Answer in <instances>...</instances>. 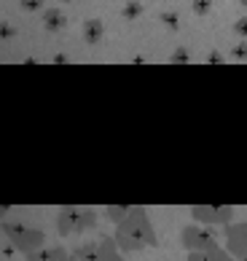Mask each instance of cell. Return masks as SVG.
<instances>
[{"instance_id":"cell-8","label":"cell","mask_w":247,"mask_h":261,"mask_svg":"<svg viewBox=\"0 0 247 261\" xmlns=\"http://www.w3.org/2000/svg\"><path fill=\"white\" fill-rule=\"evenodd\" d=\"M70 250H65L62 245H54V248H38L33 253H27V261H68Z\"/></svg>"},{"instance_id":"cell-9","label":"cell","mask_w":247,"mask_h":261,"mask_svg":"<svg viewBox=\"0 0 247 261\" xmlns=\"http://www.w3.org/2000/svg\"><path fill=\"white\" fill-rule=\"evenodd\" d=\"M70 253L78 258V261H102V256H100V243H83V245H78L75 250H70Z\"/></svg>"},{"instance_id":"cell-3","label":"cell","mask_w":247,"mask_h":261,"mask_svg":"<svg viewBox=\"0 0 247 261\" xmlns=\"http://www.w3.org/2000/svg\"><path fill=\"white\" fill-rule=\"evenodd\" d=\"M94 224H97V213L89 207H62L59 216H56V231L62 237L81 234V231L91 229Z\"/></svg>"},{"instance_id":"cell-18","label":"cell","mask_w":247,"mask_h":261,"mask_svg":"<svg viewBox=\"0 0 247 261\" xmlns=\"http://www.w3.org/2000/svg\"><path fill=\"white\" fill-rule=\"evenodd\" d=\"M172 62H188V54H186V49H177V54L172 57Z\"/></svg>"},{"instance_id":"cell-14","label":"cell","mask_w":247,"mask_h":261,"mask_svg":"<svg viewBox=\"0 0 247 261\" xmlns=\"http://www.w3.org/2000/svg\"><path fill=\"white\" fill-rule=\"evenodd\" d=\"M194 8H196V14H207V8H210V0H194Z\"/></svg>"},{"instance_id":"cell-20","label":"cell","mask_w":247,"mask_h":261,"mask_svg":"<svg viewBox=\"0 0 247 261\" xmlns=\"http://www.w3.org/2000/svg\"><path fill=\"white\" fill-rule=\"evenodd\" d=\"M8 35H14V27H8V24H0V38H8Z\"/></svg>"},{"instance_id":"cell-15","label":"cell","mask_w":247,"mask_h":261,"mask_svg":"<svg viewBox=\"0 0 247 261\" xmlns=\"http://www.w3.org/2000/svg\"><path fill=\"white\" fill-rule=\"evenodd\" d=\"M234 57H236V60H247V43H239V46H236V49H234Z\"/></svg>"},{"instance_id":"cell-11","label":"cell","mask_w":247,"mask_h":261,"mask_svg":"<svg viewBox=\"0 0 247 261\" xmlns=\"http://www.w3.org/2000/svg\"><path fill=\"white\" fill-rule=\"evenodd\" d=\"M83 38H86V43H97L102 38V24L97 22V19H89L86 27H83Z\"/></svg>"},{"instance_id":"cell-5","label":"cell","mask_w":247,"mask_h":261,"mask_svg":"<svg viewBox=\"0 0 247 261\" xmlns=\"http://www.w3.org/2000/svg\"><path fill=\"white\" fill-rule=\"evenodd\" d=\"M191 216L202 226H229L234 218V207H229V205H196V207H191Z\"/></svg>"},{"instance_id":"cell-22","label":"cell","mask_w":247,"mask_h":261,"mask_svg":"<svg viewBox=\"0 0 247 261\" xmlns=\"http://www.w3.org/2000/svg\"><path fill=\"white\" fill-rule=\"evenodd\" d=\"M242 3H247V0H242Z\"/></svg>"},{"instance_id":"cell-17","label":"cell","mask_w":247,"mask_h":261,"mask_svg":"<svg viewBox=\"0 0 247 261\" xmlns=\"http://www.w3.org/2000/svg\"><path fill=\"white\" fill-rule=\"evenodd\" d=\"M236 33H239L242 38H247V19H239V22H236Z\"/></svg>"},{"instance_id":"cell-2","label":"cell","mask_w":247,"mask_h":261,"mask_svg":"<svg viewBox=\"0 0 247 261\" xmlns=\"http://www.w3.org/2000/svg\"><path fill=\"white\" fill-rule=\"evenodd\" d=\"M3 231H6L8 243L14 245V250H19V253H24V256L46 245V234H43V231H41V229L27 226V224H16V221H3Z\"/></svg>"},{"instance_id":"cell-10","label":"cell","mask_w":247,"mask_h":261,"mask_svg":"<svg viewBox=\"0 0 247 261\" xmlns=\"http://www.w3.org/2000/svg\"><path fill=\"white\" fill-rule=\"evenodd\" d=\"M100 256H102V261H123L113 237H100Z\"/></svg>"},{"instance_id":"cell-12","label":"cell","mask_w":247,"mask_h":261,"mask_svg":"<svg viewBox=\"0 0 247 261\" xmlns=\"http://www.w3.org/2000/svg\"><path fill=\"white\" fill-rule=\"evenodd\" d=\"M127 213H129L127 205H108L105 207V216L110 218V224H121V221L127 218Z\"/></svg>"},{"instance_id":"cell-16","label":"cell","mask_w":247,"mask_h":261,"mask_svg":"<svg viewBox=\"0 0 247 261\" xmlns=\"http://www.w3.org/2000/svg\"><path fill=\"white\" fill-rule=\"evenodd\" d=\"M123 14H127V19H135V16L140 14V6L132 3V6H127V11H123Z\"/></svg>"},{"instance_id":"cell-1","label":"cell","mask_w":247,"mask_h":261,"mask_svg":"<svg viewBox=\"0 0 247 261\" xmlns=\"http://www.w3.org/2000/svg\"><path fill=\"white\" fill-rule=\"evenodd\" d=\"M113 240H116L118 250H123V253H132V250H140V248H156L159 243L145 207H129L127 218L121 224H116Z\"/></svg>"},{"instance_id":"cell-6","label":"cell","mask_w":247,"mask_h":261,"mask_svg":"<svg viewBox=\"0 0 247 261\" xmlns=\"http://www.w3.org/2000/svg\"><path fill=\"white\" fill-rule=\"evenodd\" d=\"M226 250L234 256V261H239L247 253V221L226 226Z\"/></svg>"},{"instance_id":"cell-21","label":"cell","mask_w":247,"mask_h":261,"mask_svg":"<svg viewBox=\"0 0 247 261\" xmlns=\"http://www.w3.org/2000/svg\"><path fill=\"white\" fill-rule=\"evenodd\" d=\"M239 261H247V253H244V256H242V258H239Z\"/></svg>"},{"instance_id":"cell-4","label":"cell","mask_w":247,"mask_h":261,"mask_svg":"<svg viewBox=\"0 0 247 261\" xmlns=\"http://www.w3.org/2000/svg\"><path fill=\"white\" fill-rule=\"evenodd\" d=\"M180 243L188 253H194V250H207L218 245V237H215V229L212 226H202V224H191L180 231Z\"/></svg>"},{"instance_id":"cell-13","label":"cell","mask_w":247,"mask_h":261,"mask_svg":"<svg viewBox=\"0 0 247 261\" xmlns=\"http://www.w3.org/2000/svg\"><path fill=\"white\" fill-rule=\"evenodd\" d=\"M46 27H49V30H62V27H65V16L59 11H49V14H46Z\"/></svg>"},{"instance_id":"cell-7","label":"cell","mask_w":247,"mask_h":261,"mask_svg":"<svg viewBox=\"0 0 247 261\" xmlns=\"http://www.w3.org/2000/svg\"><path fill=\"white\" fill-rule=\"evenodd\" d=\"M186 261H234V256L223 245H212L207 250H194V253H188Z\"/></svg>"},{"instance_id":"cell-19","label":"cell","mask_w":247,"mask_h":261,"mask_svg":"<svg viewBox=\"0 0 247 261\" xmlns=\"http://www.w3.org/2000/svg\"><path fill=\"white\" fill-rule=\"evenodd\" d=\"M41 3H43V0H22L24 8H41Z\"/></svg>"}]
</instances>
